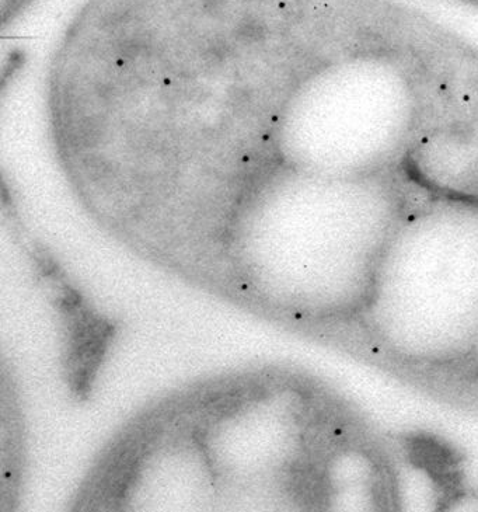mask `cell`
Segmentation results:
<instances>
[{
	"label": "cell",
	"instance_id": "obj_1",
	"mask_svg": "<svg viewBox=\"0 0 478 512\" xmlns=\"http://www.w3.org/2000/svg\"><path fill=\"white\" fill-rule=\"evenodd\" d=\"M212 27L157 38L115 15L80 26L51 80L55 141L73 179L264 187L284 163L279 132L303 80L289 85L263 19Z\"/></svg>",
	"mask_w": 478,
	"mask_h": 512
},
{
	"label": "cell",
	"instance_id": "obj_2",
	"mask_svg": "<svg viewBox=\"0 0 478 512\" xmlns=\"http://www.w3.org/2000/svg\"><path fill=\"white\" fill-rule=\"evenodd\" d=\"M386 61L355 58L314 69L333 149L324 170H336L337 176L372 174L385 169L411 137L413 86Z\"/></svg>",
	"mask_w": 478,
	"mask_h": 512
}]
</instances>
